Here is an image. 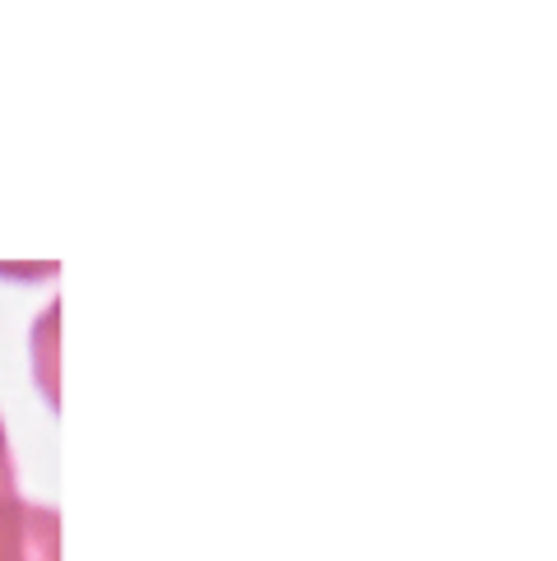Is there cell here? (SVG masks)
Listing matches in <instances>:
<instances>
[{
    "label": "cell",
    "mask_w": 557,
    "mask_h": 561,
    "mask_svg": "<svg viewBox=\"0 0 557 561\" xmlns=\"http://www.w3.org/2000/svg\"><path fill=\"white\" fill-rule=\"evenodd\" d=\"M0 561H61L56 511L24 501L19 492L0 496Z\"/></svg>",
    "instance_id": "obj_1"
},
{
    "label": "cell",
    "mask_w": 557,
    "mask_h": 561,
    "mask_svg": "<svg viewBox=\"0 0 557 561\" xmlns=\"http://www.w3.org/2000/svg\"><path fill=\"white\" fill-rule=\"evenodd\" d=\"M19 492L14 488V455H10V440H5V423H0V496Z\"/></svg>",
    "instance_id": "obj_2"
}]
</instances>
